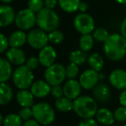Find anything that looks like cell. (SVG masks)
<instances>
[{
  "label": "cell",
  "mask_w": 126,
  "mask_h": 126,
  "mask_svg": "<svg viewBox=\"0 0 126 126\" xmlns=\"http://www.w3.org/2000/svg\"><path fill=\"white\" fill-rule=\"evenodd\" d=\"M36 25L47 33L58 29L60 26V17L54 9L44 7L36 13Z\"/></svg>",
  "instance_id": "3957f363"
},
{
  "label": "cell",
  "mask_w": 126,
  "mask_h": 126,
  "mask_svg": "<svg viewBox=\"0 0 126 126\" xmlns=\"http://www.w3.org/2000/svg\"><path fill=\"white\" fill-rule=\"evenodd\" d=\"M109 81L112 87L118 90L126 88V70L123 69H116L110 73Z\"/></svg>",
  "instance_id": "7c38bea8"
},
{
  "label": "cell",
  "mask_w": 126,
  "mask_h": 126,
  "mask_svg": "<svg viewBox=\"0 0 126 126\" xmlns=\"http://www.w3.org/2000/svg\"><path fill=\"white\" fill-rule=\"evenodd\" d=\"M124 126H126V122H125V125H124Z\"/></svg>",
  "instance_id": "c3c4849f"
},
{
  "label": "cell",
  "mask_w": 126,
  "mask_h": 126,
  "mask_svg": "<svg viewBox=\"0 0 126 126\" xmlns=\"http://www.w3.org/2000/svg\"><path fill=\"white\" fill-rule=\"evenodd\" d=\"M104 52L111 61H119L126 56V39L121 33H111L104 43Z\"/></svg>",
  "instance_id": "6da1fadb"
},
{
  "label": "cell",
  "mask_w": 126,
  "mask_h": 126,
  "mask_svg": "<svg viewBox=\"0 0 126 126\" xmlns=\"http://www.w3.org/2000/svg\"><path fill=\"white\" fill-rule=\"evenodd\" d=\"M3 114H0V124L2 125V123H3Z\"/></svg>",
  "instance_id": "bcb514c9"
},
{
  "label": "cell",
  "mask_w": 126,
  "mask_h": 126,
  "mask_svg": "<svg viewBox=\"0 0 126 126\" xmlns=\"http://www.w3.org/2000/svg\"><path fill=\"white\" fill-rule=\"evenodd\" d=\"M51 94L54 98L58 99L61 98L64 95V89L63 87L61 85H56V86H52V89H51Z\"/></svg>",
  "instance_id": "d590c367"
},
{
  "label": "cell",
  "mask_w": 126,
  "mask_h": 126,
  "mask_svg": "<svg viewBox=\"0 0 126 126\" xmlns=\"http://www.w3.org/2000/svg\"><path fill=\"white\" fill-rule=\"evenodd\" d=\"M56 58H57V53H56L55 49L52 46L47 45L39 51V61H40L41 65L45 68H48L50 65L54 64L55 63Z\"/></svg>",
  "instance_id": "8fae6325"
},
{
  "label": "cell",
  "mask_w": 126,
  "mask_h": 126,
  "mask_svg": "<svg viewBox=\"0 0 126 126\" xmlns=\"http://www.w3.org/2000/svg\"><path fill=\"white\" fill-rule=\"evenodd\" d=\"M44 78L51 86L61 85L67 78L66 67H64L61 63H54V64L46 68L44 72Z\"/></svg>",
  "instance_id": "8992f818"
},
{
  "label": "cell",
  "mask_w": 126,
  "mask_h": 126,
  "mask_svg": "<svg viewBox=\"0 0 126 126\" xmlns=\"http://www.w3.org/2000/svg\"><path fill=\"white\" fill-rule=\"evenodd\" d=\"M52 86L47 81L37 80L34 81L30 87V91L33 95L36 98H45L51 94Z\"/></svg>",
  "instance_id": "5bb4252c"
},
{
  "label": "cell",
  "mask_w": 126,
  "mask_h": 126,
  "mask_svg": "<svg viewBox=\"0 0 126 126\" xmlns=\"http://www.w3.org/2000/svg\"><path fill=\"white\" fill-rule=\"evenodd\" d=\"M99 73L93 69L86 70L79 76V83L86 90L93 89L99 81Z\"/></svg>",
  "instance_id": "30bf717a"
},
{
  "label": "cell",
  "mask_w": 126,
  "mask_h": 126,
  "mask_svg": "<svg viewBox=\"0 0 126 126\" xmlns=\"http://www.w3.org/2000/svg\"><path fill=\"white\" fill-rule=\"evenodd\" d=\"M94 40H95L94 38H93V34H91V33L81 34L80 38H79V49L86 51V52L90 51L93 47Z\"/></svg>",
  "instance_id": "484cf974"
},
{
  "label": "cell",
  "mask_w": 126,
  "mask_h": 126,
  "mask_svg": "<svg viewBox=\"0 0 126 126\" xmlns=\"http://www.w3.org/2000/svg\"><path fill=\"white\" fill-rule=\"evenodd\" d=\"M64 40V33L61 30L54 29L49 33V40L51 44L58 45L61 43Z\"/></svg>",
  "instance_id": "f546056e"
},
{
  "label": "cell",
  "mask_w": 126,
  "mask_h": 126,
  "mask_svg": "<svg viewBox=\"0 0 126 126\" xmlns=\"http://www.w3.org/2000/svg\"><path fill=\"white\" fill-rule=\"evenodd\" d=\"M117 3H120V4H123V5H126V0H115Z\"/></svg>",
  "instance_id": "ee69618b"
},
{
  "label": "cell",
  "mask_w": 126,
  "mask_h": 126,
  "mask_svg": "<svg viewBox=\"0 0 126 126\" xmlns=\"http://www.w3.org/2000/svg\"><path fill=\"white\" fill-rule=\"evenodd\" d=\"M120 33L126 39V18L123 20L120 25Z\"/></svg>",
  "instance_id": "b9f144b4"
},
{
  "label": "cell",
  "mask_w": 126,
  "mask_h": 126,
  "mask_svg": "<svg viewBox=\"0 0 126 126\" xmlns=\"http://www.w3.org/2000/svg\"><path fill=\"white\" fill-rule=\"evenodd\" d=\"M23 126H41V124L39 123L37 120H35V118L34 119H29L26 120L24 124H23Z\"/></svg>",
  "instance_id": "ab89813d"
},
{
  "label": "cell",
  "mask_w": 126,
  "mask_h": 126,
  "mask_svg": "<svg viewBox=\"0 0 126 126\" xmlns=\"http://www.w3.org/2000/svg\"><path fill=\"white\" fill-rule=\"evenodd\" d=\"M19 116L21 117L23 120L26 121V120H29L33 117V110L32 107H23L20 109L18 112Z\"/></svg>",
  "instance_id": "836d02e7"
},
{
  "label": "cell",
  "mask_w": 126,
  "mask_h": 126,
  "mask_svg": "<svg viewBox=\"0 0 126 126\" xmlns=\"http://www.w3.org/2000/svg\"><path fill=\"white\" fill-rule=\"evenodd\" d=\"M44 0H29L27 3V8L32 10L35 13L40 11L42 9L44 8Z\"/></svg>",
  "instance_id": "1f68e13d"
},
{
  "label": "cell",
  "mask_w": 126,
  "mask_h": 126,
  "mask_svg": "<svg viewBox=\"0 0 126 126\" xmlns=\"http://www.w3.org/2000/svg\"><path fill=\"white\" fill-rule=\"evenodd\" d=\"M125 13H126V9H125Z\"/></svg>",
  "instance_id": "f907efd6"
},
{
  "label": "cell",
  "mask_w": 126,
  "mask_h": 126,
  "mask_svg": "<svg viewBox=\"0 0 126 126\" xmlns=\"http://www.w3.org/2000/svg\"><path fill=\"white\" fill-rule=\"evenodd\" d=\"M88 64H89L90 68L93 70H96L98 72H100L103 70L104 65V61L103 57L99 53H93L88 57Z\"/></svg>",
  "instance_id": "cb8c5ba5"
},
{
  "label": "cell",
  "mask_w": 126,
  "mask_h": 126,
  "mask_svg": "<svg viewBox=\"0 0 126 126\" xmlns=\"http://www.w3.org/2000/svg\"><path fill=\"white\" fill-rule=\"evenodd\" d=\"M13 1H15V0H1L2 3H5V4H8V3H12Z\"/></svg>",
  "instance_id": "f6af8a7d"
},
{
  "label": "cell",
  "mask_w": 126,
  "mask_h": 126,
  "mask_svg": "<svg viewBox=\"0 0 126 126\" xmlns=\"http://www.w3.org/2000/svg\"><path fill=\"white\" fill-rule=\"evenodd\" d=\"M39 64H41V63H40V61H39L38 57L36 58V57H35V56H32L30 58H29L26 60V63H25L26 66L32 70L38 68Z\"/></svg>",
  "instance_id": "e575fe53"
},
{
  "label": "cell",
  "mask_w": 126,
  "mask_h": 126,
  "mask_svg": "<svg viewBox=\"0 0 126 126\" xmlns=\"http://www.w3.org/2000/svg\"><path fill=\"white\" fill-rule=\"evenodd\" d=\"M2 126H3V125H2Z\"/></svg>",
  "instance_id": "816d5d0a"
},
{
  "label": "cell",
  "mask_w": 126,
  "mask_h": 126,
  "mask_svg": "<svg viewBox=\"0 0 126 126\" xmlns=\"http://www.w3.org/2000/svg\"><path fill=\"white\" fill-rule=\"evenodd\" d=\"M6 58L14 65L20 66L26 63V55L25 52L18 47H10L5 52Z\"/></svg>",
  "instance_id": "2e32d148"
},
{
  "label": "cell",
  "mask_w": 126,
  "mask_h": 126,
  "mask_svg": "<svg viewBox=\"0 0 126 126\" xmlns=\"http://www.w3.org/2000/svg\"><path fill=\"white\" fill-rule=\"evenodd\" d=\"M104 75H103V74H100V73H99V79H104Z\"/></svg>",
  "instance_id": "7dc6e473"
},
{
  "label": "cell",
  "mask_w": 126,
  "mask_h": 126,
  "mask_svg": "<svg viewBox=\"0 0 126 126\" xmlns=\"http://www.w3.org/2000/svg\"><path fill=\"white\" fill-rule=\"evenodd\" d=\"M93 36L96 41L100 42V43H104L107 40V39L109 38L110 33L105 28H102V27H99V28H96L93 30Z\"/></svg>",
  "instance_id": "f1b7e54d"
},
{
  "label": "cell",
  "mask_w": 126,
  "mask_h": 126,
  "mask_svg": "<svg viewBox=\"0 0 126 126\" xmlns=\"http://www.w3.org/2000/svg\"><path fill=\"white\" fill-rule=\"evenodd\" d=\"M74 27L80 34L91 33L95 29V22L92 16L87 13L80 12L75 16L74 19Z\"/></svg>",
  "instance_id": "ba28073f"
},
{
  "label": "cell",
  "mask_w": 126,
  "mask_h": 126,
  "mask_svg": "<svg viewBox=\"0 0 126 126\" xmlns=\"http://www.w3.org/2000/svg\"><path fill=\"white\" fill-rule=\"evenodd\" d=\"M0 41H1V47H0V51L1 53L6 52L8 50V47H10V42H9V38H7L3 33L0 34Z\"/></svg>",
  "instance_id": "8d00e7d4"
},
{
  "label": "cell",
  "mask_w": 126,
  "mask_h": 126,
  "mask_svg": "<svg viewBox=\"0 0 126 126\" xmlns=\"http://www.w3.org/2000/svg\"><path fill=\"white\" fill-rule=\"evenodd\" d=\"M27 42L32 48L41 50L49 42V33L44 30L41 29L40 28H32L28 33Z\"/></svg>",
  "instance_id": "9c48e42d"
},
{
  "label": "cell",
  "mask_w": 126,
  "mask_h": 126,
  "mask_svg": "<svg viewBox=\"0 0 126 126\" xmlns=\"http://www.w3.org/2000/svg\"><path fill=\"white\" fill-rule=\"evenodd\" d=\"M96 120L99 124L105 126L112 125L115 122V118L113 112L108 108H99L96 113Z\"/></svg>",
  "instance_id": "ac0fdd59"
},
{
  "label": "cell",
  "mask_w": 126,
  "mask_h": 126,
  "mask_svg": "<svg viewBox=\"0 0 126 126\" xmlns=\"http://www.w3.org/2000/svg\"><path fill=\"white\" fill-rule=\"evenodd\" d=\"M13 75L12 63L6 58H0V81L7 82Z\"/></svg>",
  "instance_id": "44dd1931"
},
{
  "label": "cell",
  "mask_w": 126,
  "mask_h": 126,
  "mask_svg": "<svg viewBox=\"0 0 126 126\" xmlns=\"http://www.w3.org/2000/svg\"><path fill=\"white\" fill-rule=\"evenodd\" d=\"M33 118L42 125H49L55 119V112L52 106L46 102H40L32 106Z\"/></svg>",
  "instance_id": "277c9868"
},
{
  "label": "cell",
  "mask_w": 126,
  "mask_h": 126,
  "mask_svg": "<svg viewBox=\"0 0 126 126\" xmlns=\"http://www.w3.org/2000/svg\"><path fill=\"white\" fill-rule=\"evenodd\" d=\"M3 126H23V119L19 114L10 113L4 117L2 123Z\"/></svg>",
  "instance_id": "83f0119b"
},
{
  "label": "cell",
  "mask_w": 126,
  "mask_h": 126,
  "mask_svg": "<svg viewBox=\"0 0 126 126\" xmlns=\"http://www.w3.org/2000/svg\"><path fill=\"white\" fill-rule=\"evenodd\" d=\"M115 120L118 122H126V106H121L113 112Z\"/></svg>",
  "instance_id": "d6a6232c"
},
{
  "label": "cell",
  "mask_w": 126,
  "mask_h": 126,
  "mask_svg": "<svg viewBox=\"0 0 126 126\" xmlns=\"http://www.w3.org/2000/svg\"><path fill=\"white\" fill-rule=\"evenodd\" d=\"M88 59L87 54L86 51H82L81 49L79 50H74L69 55V60L70 63H74L77 65H82L86 62Z\"/></svg>",
  "instance_id": "4316f807"
},
{
  "label": "cell",
  "mask_w": 126,
  "mask_h": 126,
  "mask_svg": "<svg viewBox=\"0 0 126 126\" xmlns=\"http://www.w3.org/2000/svg\"><path fill=\"white\" fill-rule=\"evenodd\" d=\"M28 40V34L24 30L18 29L13 32L9 36V42L10 47H18L21 48Z\"/></svg>",
  "instance_id": "ffe728a7"
},
{
  "label": "cell",
  "mask_w": 126,
  "mask_h": 126,
  "mask_svg": "<svg viewBox=\"0 0 126 126\" xmlns=\"http://www.w3.org/2000/svg\"><path fill=\"white\" fill-rule=\"evenodd\" d=\"M78 126H99L98 121L93 119V118H82L80 122L79 123Z\"/></svg>",
  "instance_id": "74e56055"
},
{
  "label": "cell",
  "mask_w": 126,
  "mask_h": 126,
  "mask_svg": "<svg viewBox=\"0 0 126 126\" xmlns=\"http://www.w3.org/2000/svg\"><path fill=\"white\" fill-rule=\"evenodd\" d=\"M81 88L82 87L79 81H76L75 79H68L63 86L64 95L74 100L80 95Z\"/></svg>",
  "instance_id": "9a60e30c"
},
{
  "label": "cell",
  "mask_w": 126,
  "mask_h": 126,
  "mask_svg": "<svg viewBox=\"0 0 126 126\" xmlns=\"http://www.w3.org/2000/svg\"><path fill=\"white\" fill-rule=\"evenodd\" d=\"M15 24L18 29L30 30L36 25V13L33 12L29 8L19 10L16 16Z\"/></svg>",
  "instance_id": "52a82bcc"
},
{
  "label": "cell",
  "mask_w": 126,
  "mask_h": 126,
  "mask_svg": "<svg viewBox=\"0 0 126 126\" xmlns=\"http://www.w3.org/2000/svg\"><path fill=\"white\" fill-rule=\"evenodd\" d=\"M79 73V65L74 63H70L66 67V75L68 79H75Z\"/></svg>",
  "instance_id": "4dcf8cb0"
},
{
  "label": "cell",
  "mask_w": 126,
  "mask_h": 126,
  "mask_svg": "<svg viewBox=\"0 0 126 126\" xmlns=\"http://www.w3.org/2000/svg\"><path fill=\"white\" fill-rule=\"evenodd\" d=\"M110 126H116V125H110Z\"/></svg>",
  "instance_id": "681fc988"
},
{
  "label": "cell",
  "mask_w": 126,
  "mask_h": 126,
  "mask_svg": "<svg viewBox=\"0 0 126 126\" xmlns=\"http://www.w3.org/2000/svg\"><path fill=\"white\" fill-rule=\"evenodd\" d=\"M34 95L30 90L19 89L16 98L18 105L22 107H32L34 106Z\"/></svg>",
  "instance_id": "d6986e66"
},
{
  "label": "cell",
  "mask_w": 126,
  "mask_h": 126,
  "mask_svg": "<svg viewBox=\"0 0 126 126\" xmlns=\"http://www.w3.org/2000/svg\"><path fill=\"white\" fill-rule=\"evenodd\" d=\"M13 98V92L10 85L6 82H1L0 85V104L2 106L8 105Z\"/></svg>",
  "instance_id": "7402d4cb"
},
{
  "label": "cell",
  "mask_w": 126,
  "mask_h": 126,
  "mask_svg": "<svg viewBox=\"0 0 126 126\" xmlns=\"http://www.w3.org/2000/svg\"><path fill=\"white\" fill-rule=\"evenodd\" d=\"M45 7L49 9H54L58 4V0H44Z\"/></svg>",
  "instance_id": "f35d334b"
},
{
  "label": "cell",
  "mask_w": 126,
  "mask_h": 126,
  "mask_svg": "<svg viewBox=\"0 0 126 126\" xmlns=\"http://www.w3.org/2000/svg\"><path fill=\"white\" fill-rule=\"evenodd\" d=\"M119 103L121 104V106H126V88L124 89L121 92L119 95Z\"/></svg>",
  "instance_id": "60d3db41"
},
{
  "label": "cell",
  "mask_w": 126,
  "mask_h": 126,
  "mask_svg": "<svg viewBox=\"0 0 126 126\" xmlns=\"http://www.w3.org/2000/svg\"><path fill=\"white\" fill-rule=\"evenodd\" d=\"M12 81L14 85L19 89H28L34 82L33 70L25 64L20 65L13 71Z\"/></svg>",
  "instance_id": "5b68a950"
},
{
  "label": "cell",
  "mask_w": 126,
  "mask_h": 126,
  "mask_svg": "<svg viewBox=\"0 0 126 126\" xmlns=\"http://www.w3.org/2000/svg\"><path fill=\"white\" fill-rule=\"evenodd\" d=\"M88 10V3L85 1H80V3H79V11L85 13V12H86V10Z\"/></svg>",
  "instance_id": "7bdbcfd3"
},
{
  "label": "cell",
  "mask_w": 126,
  "mask_h": 126,
  "mask_svg": "<svg viewBox=\"0 0 126 126\" xmlns=\"http://www.w3.org/2000/svg\"><path fill=\"white\" fill-rule=\"evenodd\" d=\"M74 111L81 118H93L98 111L97 101L88 95L79 96L74 100Z\"/></svg>",
  "instance_id": "7a4b0ae2"
},
{
  "label": "cell",
  "mask_w": 126,
  "mask_h": 126,
  "mask_svg": "<svg viewBox=\"0 0 126 126\" xmlns=\"http://www.w3.org/2000/svg\"><path fill=\"white\" fill-rule=\"evenodd\" d=\"M93 95L96 100L105 103L111 98V88L105 83H99L93 88Z\"/></svg>",
  "instance_id": "e0dca14e"
},
{
  "label": "cell",
  "mask_w": 126,
  "mask_h": 126,
  "mask_svg": "<svg viewBox=\"0 0 126 126\" xmlns=\"http://www.w3.org/2000/svg\"><path fill=\"white\" fill-rule=\"evenodd\" d=\"M16 13L15 10L9 4H2L0 6V26L2 28L10 26L16 20Z\"/></svg>",
  "instance_id": "4fadbf2b"
},
{
  "label": "cell",
  "mask_w": 126,
  "mask_h": 126,
  "mask_svg": "<svg viewBox=\"0 0 126 126\" xmlns=\"http://www.w3.org/2000/svg\"><path fill=\"white\" fill-rule=\"evenodd\" d=\"M80 0H58V4L63 11L67 13H74L79 10Z\"/></svg>",
  "instance_id": "d4e9b609"
},
{
  "label": "cell",
  "mask_w": 126,
  "mask_h": 126,
  "mask_svg": "<svg viewBox=\"0 0 126 126\" xmlns=\"http://www.w3.org/2000/svg\"><path fill=\"white\" fill-rule=\"evenodd\" d=\"M54 106L60 111L67 112V111L74 110V101L64 95L61 98L56 99L55 102H54Z\"/></svg>",
  "instance_id": "603a6c76"
}]
</instances>
